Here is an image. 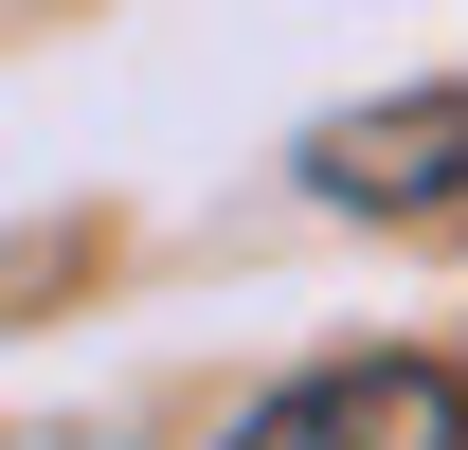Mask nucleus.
<instances>
[{"instance_id":"f03ea898","label":"nucleus","mask_w":468,"mask_h":450,"mask_svg":"<svg viewBox=\"0 0 468 450\" xmlns=\"http://www.w3.org/2000/svg\"><path fill=\"white\" fill-rule=\"evenodd\" d=\"M306 180H324L343 217H451V198H468V72H451V91H397V109H360V126H324Z\"/></svg>"},{"instance_id":"f257e3e1","label":"nucleus","mask_w":468,"mask_h":450,"mask_svg":"<svg viewBox=\"0 0 468 450\" xmlns=\"http://www.w3.org/2000/svg\"><path fill=\"white\" fill-rule=\"evenodd\" d=\"M217 450H468V379L451 360H324L271 414H234Z\"/></svg>"}]
</instances>
